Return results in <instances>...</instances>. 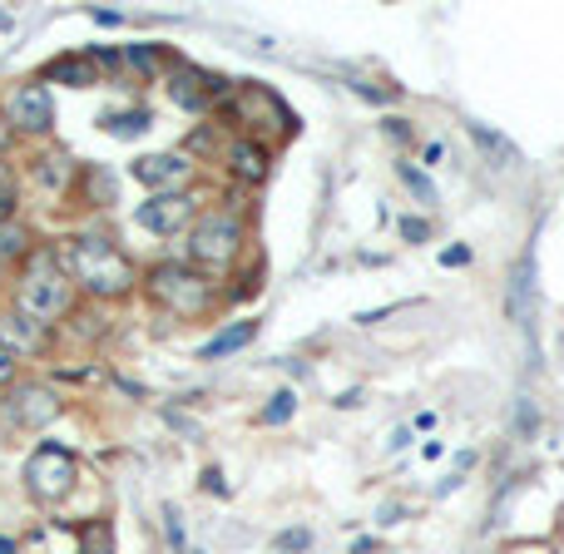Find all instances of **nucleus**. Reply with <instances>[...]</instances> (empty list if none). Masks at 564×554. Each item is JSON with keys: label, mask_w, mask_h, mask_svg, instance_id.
<instances>
[{"label": "nucleus", "mask_w": 564, "mask_h": 554, "mask_svg": "<svg viewBox=\"0 0 564 554\" xmlns=\"http://www.w3.org/2000/svg\"><path fill=\"white\" fill-rule=\"evenodd\" d=\"M59 263H65L69 277H75L85 292H95V297H124V292H134V282H139L134 263H129V257L119 253L104 233L69 237V243L59 247Z\"/></svg>", "instance_id": "obj_1"}, {"label": "nucleus", "mask_w": 564, "mask_h": 554, "mask_svg": "<svg viewBox=\"0 0 564 554\" xmlns=\"http://www.w3.org/2000/svg\"><path fill=\"white\" fill-rule=\"evenodd\" d=\"M15 307L45 326L69 317V307H75V277L59 263V253H49V247L45 253H30L25 273H20V282H15Z\"/></svg>", "instance_id": "obj_2"}, {"label": "nucleus", "mask_w": 564, "mask_h": 554, "mask_svg": "<svg viewBox=\"0 0 564 554\" xmlns=\"http://www.w3.org/2000/svg\"><path fill=\"white\" fill-rule=\"evenodd\" d=\"M144 287H148V297H154L164 312H174V317H203L208 307H213V282H208L193 263H158V267H148Z\"/></svg>", "instance_id": "obj_3"}, {"label": "nucleus", "mask_w": 564, "mask_h": 554, "mask_svg": "<svg viewBox=\"0 0 564 554\" xmlns=\"http://www.w3.org/2000/svg\"><path fill=\"white\" fill-rule=\"evenodd\" d=\"M237 247H243V223H237V213L213 208V213H203L193 228H188V257H193L198 267H228L237 257Z\"/></svg>", "instance_id": "obj_4"}, {"label": "nucleus", "mask_w": 564, "mask_h": 554, "mask_svg": "<svg viewBox=\"0 0 564 554\" xmlns=\"http://www.w3.org/2000/svg\"><path fill=\"white\" fill-rule=\"evenodd\" d=\"M75 455L65 451V445H35L25 461V490L35 495L40 505H59L69 490H75Z\"/></svg>", "instance_id": "obj_5"}, {"label": "nucleus", "mask_w": 564, "mask_h": 554, "mask_svg": "<svg viewBox=\"0 0 564 554\" xmlns=\"http://www.w3.org/2000/svg\"><path fill=\"white\" fill-rule=\"evenodd\" d=\"M0 406H5L10 425H20V431H40V425H49L59 416V396L45 381H15Z\"/></svg>", "instance_id": "obj_6"}, {"label": "nucleus", "mask_w": 564, "mask_h": 554, "mask_svg": "<svg viewBox=\"0 0 564 554\" xmlns=\"http://www.w3.org/2000/svg\"><path fill=\"white\" fill-rule=\"evenodd\" d=\"M134 223L144 228V233H158V237L184 233V228L198 223V203L188 193H154V198H144V203H139Z\"/></svg>", "instance_id": "obj_7"}, {"label": "nucleus", "mask_w": 564, "mask_h": 554, "mask_svg": "<svg viewBox=\"0 0 564 554\" xmlns=\"http://www.w3.org/2000/svg\"><path fill=\"white\" fill-rule=\"evenodd\" d=\"M129 174L144 188H154V193H184V184L193 178V158L178 154V148H164V154H144Z\"/></svg>", "instance_id": "obj_8"}, {"label": "nucleus", "mask_w": 564, "mask_h": 554, "mask_svg": "<svg viewBox=\"0 0 564 554\" xmlns=\"http://www.w3.org/2000/svg\"><path fill=\"white\" fill-rule=\"evenodd\" d=\"M5 119H10V129H25V134H45V129L55 124V99H49V89L40 85V79H30V85H20L15 95H10Z\"/></svg>", "instance_id": "obj_9"}, {"label": "nucleus", "mask_w": 564, "mask_h": 554, "mask_svg": "<svg viewBox=\"0 0 564 554\" xmlns=\"http://www.w3.org/2000/svg\"><path fill=\"white\" fill-rule=\"evenodd\" d=\"M228 89V79H218V75H208V69H193V65H184L174 75V85H168V95H174V104L178 109H188V114H198V109H208L218 95Z\"/></svg>", "instance_id": "obj_10"}, {"label": "nucleus", "mask_w": 564, "mask_h": 554, "mask_svg": "<svg viewBox=\"0 0 564 554\" xmlns=\"http://www.w3.org/2000/svg\"><path fill=\"white\" fill-rule=\"evenodd\" d=\"M0 342H5L15 356H35V352H45L49 326L15 307V312H0Z\"/></svg>", "instance_id": "obj_11"}, {"label": "nucleus", "mask_w": 564, "mask_h": 554, "mask_svg": "<svg viewBox=\"0 0 564 554\" xmlns=\"http://www.w3.org/2000/svg\"><path fill=\"white\" fill-rule=\"evenodd\" d=\"M45 79H65L69 89H89V85H99V59L95 55H59L45 65Z\"/></svg>", "instance_id": "obj_12"}, {"label": "nucleus", "mask_w": 564, "mask_h": 554, "mask_svg": "<svg viewBox=\"0 0 564 554\" xmlns=\"http://www.w3.org/2000/svg\"><path fill=\"white\" fill-rule=\"evenodd\" d=\"M228 164H233L237 178L263 184V178H267V148L253 144V138H233V144H228Z\"/></svg>", "instance_id": "obj_13"}, {"label": "nucleus", "mask_w": 564, "mask_h": 554, "mask_svg": "<svg viewBox=\"0 0 564 554\" xmlns=\"http://www.w3.org/2000/svg\"><path fill=\"white\" fill-rule=\"evenodd\" d=\"M257 336V326L253 322H233V326H223V332L213 336V342H203V352H198V362H218V356H233V352H243L247 342Z\"/></svg>", "instance_id": "obj_14"}, {"label": "nucleus", "mask_w": 564, "mask_h": 554, "mask_svg": "<svg viewBox=\"0 0 564 554\" xmlns=\"http://www.w3.org/2000/svg\"><path fill=\"white\" fill-rule=\"evenodd\" d=\"M465 129H471V138H475V144H480V154L490 158L495 168H510V164H520V154H515V148H510V138H500V134H495V129H485V124H465Z\"/></svg>", "instance_id": "obj_15"}, {"label": "nucleus", "mask_w": 564, "mask_h": 554, "mask_svg": "<svg viewBox=\"0 0 564 554\" xmlns=\"http://www.w3.org/2000/svg\"><path fill=\"white\" fill-rule=\"evenodd\" d=\"M99 124H104L114 138H139L154 119H148V109H124V114H109V119H99Z\"/></svg>", "instance_id": "obj_16"}, {"label": "nucleus", "mask_w": 564, "mask_h": 554, "mask_svg": "<svg viewBox=\"0 0 564 554\" xmlns=\"http://www.w3.org/2000/svg\"><path fill=\"white\" fill-rule=\"evenodd\" d=\"M30 253V228L25 223H0V263H15V257Z\"/></svg>", "instance_id": "obj_17"}, {"label": "nucleus", "mask_w": 564, "mask_h": 554, "mask_svg": "<svg viewBox=\"0 0 564 554\" xmlns=\"http://www.w3.org/2000/svg\"><path fill=\"white\" fill-rule=\"evenodd\" d=\"M35 178L49 188V193H59V188L69 184V158H65V154H45V158H35Z\"/></svg>", "instance_id": "obj_18"}, {"label": "nucleus", "mask_w": 564, "mask_h": 554, "mask_svg": "<svg viewBox=\"0 0 564 554\" xmlns=\"http://www.w3.org/2000/svg\"><path fill=\"white\" fill-rule=\"evenodd\" d=\"M524 297H530V257L515 267V282H510V312H515V322H524V317H530V302H524Z\"/></svg>", "instance_id": "obj_19"}, {"label": "nucleus", "mask_w": 564, "mask_h": 554, "mask_svg": "<svg viewBox=\"0 0 564 554\" xmlns=\"http://www.w3.org/2000/svg\"><path fill=\"white\" fill-rule=\"evenodd\" d=\"M401 178H406V188H411V193H416V203H425V208H431V203H435V184H431V178H425V174H421V168L401 164Z\"/></svg>", "instance_id": "obj_20"}, {"label": "nucleus", "mask_w": 564, "mask_h": 554, "mask_svg": "<svg viewBox=\"0 0 564 554\" xmlns=\"http://www.w3.org/2000/svg\"><path fill=\"white\" fill-rule=\"evenodd\" d=\"M15 198H20L15 174H10V168L0 164V223H10V218H15Z\"/></svg>", "instance_id": "obj_21"}, {"label": "nucleus", "mask_w": 564, "mask_h": 554, "mask_svg": "<svg viewBox=\"0 0 564 554\" xmlns=\"http://www.w3.org/2000/svg\"><path fill=\"white\" fill-rule=\"evenodd\" d=\"M292 406H297V396H292V391H277V396H273V406L263 411V421H267V425H283L287 416H292Z\"/></svg>", "instance_id": "obj_22"}, {"label": "nucleus", "mask_w": 564, "mask_h": 554, "mask_svg": "<svg viewBox=\"0 0 564 554\" xmlns=\"http://www.w3.org/2000/svg\"><path fill=\"white\" fill-rule=\"evenodd\" d=\"M124 59L139 69V75H154V69H158V59H154V49H148V45H129Z\"/></svg>", "instance_id": "obj_23"}, {"label": "nucleus", "mask_w": 564, "mask_h": 554, "mask_svg": "<svg viewBox=\"0 0 564 554\" xmlns=\"http://www.w3.org/2000/svg\"><path fill=\"white\" fill-rule=\"evenodd\" d=\"M15 372H20V356L0 342V386H15Z\"/></svg>", "instance_id": "obj_24"}, {"label": "nucleus", "mask_w": 564, "mask_h": 554, "mask_svg": "<svg viewBox=\"0 0 564 554\" xmlns=\"http://www.w3.org/2000/svg\"><path fill=\"white\" fill-rule=\"evenodd\" d=\"M312 544V534L307 530H287V534H277V550H307Z\"/></svg>", "instance_id": "obj_25"}, {"label": "nucleus", "mask_w": 564, "mask_h": 554, "mask_svg": "<svg viewBox=\"0 0 564 554\" xmlns=\"http://www.w3.org/2000/svg\"><path fill=\"white\" fill-rule=\"evenodd\" d=\"M401 233L411 237V243H416V237H421V243H425V233H431V228H425L421 218H406V223H401Z\"/></svg>", "instance_id": "obj_26"}, {"label": "nucleus", "mask_w": 564, "mask_h": 554, "mask_svg": "<svg viewBox=\"0 0 564 554\" xmlns=\"http://www.w3.org/2000/svg\"><path fill=\"white\" fill-rule=\"evenodd\" d=\"M441 263H445V267H455V263H471V247H445V253H441Z\"/></svg>", "instance_id": "obj_27"}, {"label": "nucleus", "mask_w": 564, "mask_h": 554, "mask_svg": "<svg viewBox=\"0 0 564 554\" xmlns=\"http://www.w3.org/2000/svg\"><path fill=\"white\" fill-rule=\"evenodd\" d=\"M10 134H15V129H10V119L0 114V154H5V148H10Z\"/></svg>", "instance_id": "obj_28"}, {"label": "nucleus", "mask_w": 564, "mask_h": 554, "mask_svg": "<svg viewBox=\"0 0 564 554\" xmlns=\"http://www.w3.org/2000/svg\"><path fill=\"white\" fill-rule=\"evenodd\" d=\"M0 554H15V544H10V540H0Z\"/></svg>", "instance_id": "obj_29"}]
</instances>
